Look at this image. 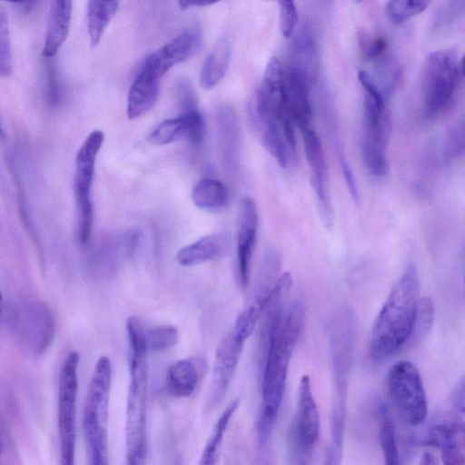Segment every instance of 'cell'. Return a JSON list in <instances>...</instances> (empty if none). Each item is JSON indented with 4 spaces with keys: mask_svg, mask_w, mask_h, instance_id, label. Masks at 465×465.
<instances>
[{
    "mask_svg": "<svg viewBox=\"0 0 465 465\" xmlns=\"http://www.w3.org/2000/svg\"><path fill=\"white\" fill-rule=\"evenodd\" d=\"M304 310L300 302L284 307L274 322L264 348L262 393L257 435L261 443L269 439L282 403L291 356L302 332Z\"/></svg>",
    "mask_w": 465,
    "mask_h": 465,
    "instance_id": "obj_1",
    "label": "cell"
},
{
    "mask_svg": "<svg viewBox=\"0 0 465 465\" xmlns=\"http://www.w3.org/2000/svg\"><path fill=\"white\" fill-rule=\"evenodd\" d=\"M419 291L417 270L409 264L392 286L373 322L369 351L374 361H387L404 349L411 331Z\"/></svg>",
    "mask_w": 465,
    "mask_h": 465,
    "instance_id": "obj_2",
    "label": "cell"
},
{
    "mask_svg": "<svg viewBox=\"0 0 465 465\" xmlns=\"http://www.w3.org/2000/svg\"><path fill=\"white\" fill-rule=\"evenodd\" d=\"M147 352L143 342L129 345L130 382L124 424V465H147Z\"/></svg>",
    "mask_w": 465,
    "mask_h": 465,
    "instance_id": "obj_3",
    "label": "cell"
},
{
    "mask_svg": "<svg viewBox=\"0 0 465 465\" xmlns=\"http://www.w3.org/2000/svg\"><path fill=\"white\" fill-rule=\"evenodd\" d=\"M112 365L101 356L94 368L88 385L83 415L88 465H109L108 417Z\"/></svg>",
    "mask_w": 465,
    "mask_h": 465,
    "instance_id": "obj_4",
    "label": "cell"
},
{
    "mask_svg": "<svg viewBox=\"0 0 465 465\" xmlns=\"http://www.w3.org/2000/svg\"><path fill=\"white\" fill-rule=\"evenodd\" d=\"M462 75V59L455 51L437 50L428 56L422 81L427 116H436L448 107Z\"/></svg>",
    "mask_w": 465,
    "mask_h": 465,
    "instance_id": "obj_5",
    "label": "cell"
},
{
    "mask_svg": "<svg viewBox=\"0 0 465 465\" xmlns=\"http://www.w3.org/2000/svg\"><path fill=\"white\" fill-rule=\"evenodd\" d=\"M387 391L402 421L410 426L421 424L428 413V401L420 373L414 363L400 361L388 371Z\"/></svg>",
    "mask_w": 465,
    "mask_h": 465,
    "instance_id": "obj_6",
    "label": "cell"
},
{
    "mask_svg": "<svg viewBox=\"0 0 465 465\" xmlns=\"http://www.w3.org/2000/svg\"><path fill=\"white\" fill-rule=\"evenodd\" d=\"M103 132L94 130L88 134L75 157L74 194L76 205V237L82 245L88 243L94 224V206L91 198L96 157L103 145Z\"/></svg>",
    "mask_w": 465,
    "mask_h": 465,
    "instance_id": "obj_7",
    "label": "cell"
},
{
    "mask_svg": "<svg viewBox=\"0 0 465 465\" xmlns=\"http://www.w3.org/2000/svg\"><path fill=\"white\" fill-rule=\"evenodd\" d=\"M79 361V353L71 351L64 360L59 372L57 423L61 465H74L75 460Z\"/></svg>",
    "mask_w": 465,
    "mask_h": 465,
    "instance_id": "obj_8",
    "label": "cell"
},
{
    "mask_svg": "<svg viewBox=\"0 0 465 465\" xmlns=\"http://www.w3.org/2000/svg\"><path fill=\"white\" fill-rule=\"evenodd\" d=\"M9 322L16 340L35 355L44 353L54 341L55 318L51 308L43 302L16 303L11 308Z\"/></svg>",
    "mask_w": 465,
    "mask_h": 465,
    "instance_id": "obj_9",
    "label": "cell"
},
{
    "mask_svg": "<svg viewBox=\"0 0 465 465\" xmlns=\"http://www.w3.org/2000/svg\"><path fill=\"white\" fill-rule=\"evenodd\" d=\"M329 341L337 390L346 391L355 346V321L351 312L343 310L329 324Z\"/></svg>",
    "mask_w": 465,
    "mask_h": 465,
    "instance_id": "obj_10",
    "label": "cell"
},
{
    "mask_svg": "<svg viewBox=\"0 0 465 465\" xmlns=\"http://www.w3.org/2000/svg\"><path fill=\"white\" fill-rule=\"evenodd\" d=\"M247 339L233 328L219 345L213 362L207 408L213 409L224 398L236 371Z\"/></svg>",
    "mask_w": 465,
    "mask_h": 465,
    "instance_id": "obj_11",
    "label": "cell"
},
{
    "mask_svg": "<svg viewBox=\"0 0 465 465\" xmlns=\"http://www.w3.org/2000/svg\"><path fill=\"white\" fill-rule=\"evenodd\" d=\"M428 445L438 447L443 465L464 464V423L455 413H441L429 424L424 436Z\"/></svg>",
    "mask_w": 465,
    "mask_h": 465,
    "instance_id": "obj_12",
    "label": "cell"
},
{
    "mask_svg": "<svg viewBox=\"0 0 465 465\" xmlns=\"http://www.w3.org/2000/svg\"><path fill=\"white\" fill-rule=\"evenodd\" d=\"M202 45L201 29L198 26L188 27L171 42L148 55L143 68L160 79L173 65L195 55Z\"/></svg>",
    "mask_w": 465,
    "mask_h": 465,
    "instance_id": "obj_13",
    "label": "cell"
},
{
    "mask_svg": "<svg viewBox=\"0 0 465 465\" xmlns=\"http://www.w3.org/2000/svg\"><path fill=\"white\" fill-rule=\"evenodd\" d=\"M320 412L312 390L311 379L302 376L297 396V418L292 430V443L305 452H310L320 434Z\"/></svg>",
    "mask_w": 465,
    "mask_h": 465,
    "instance_id": "obj_14",
    "label": "cell"
},
{
    "mask_svg": "<svg viewBox=\"0 0 465 465\" xmlns=\"http://www.w3.org/2000/svg\"><path fill=\"white\" fill-rule=\"evenodd\" d=\"M258 212L252 199L245 197L239 206L236 225L238 277L242 288L249 284L252 258L256 244Z\"/></svg>",
    "mask_w": 465,
    "mask_h": 465,
    "instance_id": "obj_15",
    "label": "cell"
},
{
    "mask_svg": "<svg viewBox=\"0 0 465 465\" xmlns=\"http://www.w3.org/2000/svg\"><path fill=\"white\" fill-rule=\"evenodd\" d=\"M302 134L305 155L311 171L312 185L322 219L327 228H331L333 213L326 189L327 165L322 144L314 130L309 128Z\"/></svg>",
    "mask_w": 465,
    "mask_h": 465,
    "instance_id": "obj_16",
    "label": "cell"
},
{
    "mask_svg": "<svg viewBox=\"0 0 465 465\" xmlns=\"http://www.w3.org/2000/svg\"><path fill=\"white\" fill-rule=\"evenodd\" d=\"M284 97L285 78L282 65L277 57L272 56L267 63L258 89L254 114L278 120Z\"/></svg>",
    "mask_w": 465,
    "mask_h": 465,
    "instance_id": "obj_17",
    "label": "cell"
},
{
    "mask_svg": "<svg viewBox=\"0 0 465 465\" xmlns=\"http://www.w3.org/2000/svg\"><path fill=\"white\" fill-rule=\"evenodd\" d=\"M321 58L317 43L311 30L303 26L293 38L289 71L312 88L318 80Z\"/></svg>",
    "mask_w": 465,
    "mask_h": 465,
    "instance_id": "obj_18",
    "label": "cell"
},
{
    "mask_svg": "<svg viewBox=\"0 0 465 465\" xmlns=\"http://www.w3.org/2000/svg\"><path fill=\"white\" fill-rule=\"evenodd\" d=\"M230 242L223 233H213L181 248L175 256L182 266H193L215 261L223 257L229 251Z\"/></svg>",
    "mask_w": 465,
    "mask_h": 465,
    "instance_id": "obj_19",
    "label": "cell"
},
{
    "mask_svg": "<svg viewBox=\"0 0 465 465\" xmlns=\"http://www.w3.org/2000/svg\"><path fill=\"white\" fill-rule=\"evenodd\" d=\"M160 93L159 79L142 67L132 83L127 97V116L138 118L156 104Z\"/></svg>",
    "mask_w": 465,
    "mask_h": 465,
    "instance_id": "obj_20",
    "label": "cell"
},
{
    "mask_svg": "<svg viewBox=\"0 0 465 465\" xmlns=\"http://www.w3.org/2000/svg\"><path fill=\"white\" fill-rule=\"evenodd\" d=\"M72 18V2L53 1L48 15L47 31L43 48V55L54 56L67 38Z\"/></svg>",
    "mask_w": 465,
    "mask_h": 465,
    "instance_id": "obj_21",
    "label": "cell"
},
{
    "mask_svg": "<svg viewBox=\"0 0 465 465\" xmlns=\"http://www.w3.org/2000/svg\"><path fill=\"white\" fill-rule=\"evenodd\" d=\"M200 381V371L192 359H182L172 363L167 369L164 390L172 398L190 397L196 390Z\"/></svg>",
    "mask_w": 465,
    "mask_h": 465,
    "instance_id": "obj_22",
    "label": "cell"
},
{
    "mask_svg": "<svg viewBox=\"0 0 465 465\" xmlns=\"http://www.w3.org/2000/svg\"><path fill=\"white\" fill-rule=\"evenodd\" d=\"M310 87L299 76L288 72L285 79V100L292 118L303 132L310 128L312 106L309 100Z\"/></svg>",
    "mask_w": 465,
    "mask_h": 465,
    "instance_id": "obj_23",
    "label": "cell"
},
{
    "mask_svg": "<svg viewBox=\"0 0 465 465\" xmlns=\"http://www.w3.org/2000/svg\"><path fill=\"white\" fill-rule=\"evenodd\" d=\"M239 404V399H234L224 408L218 417L203 449L198 465L218 464L221 448L228 425L237 411Z\"/></svg>",
    "mask_w": 465,
    "mask_h": 465,
    "instance_id": "obj_24",
    "label": "cell"
},
{
    "mask_svg": "<svg viewBox=\"0 0 465 465\" xmlns=\"http://www.w3.org/2000/svg\"><path fill=\"white\" fill-rule=\"evenodd\" d=\"M192 201L200 209L209 212L223 211L229 203V191L221 181L201 179L192 190Z\"/></svg>",
    "mask_w": 465,
    "mask_h": 465,
    "instance_id": "obj_25",
    "label": "cell"
},
{
    "mask_svg": "<svg viewBox=\"0 0 465 465\" xmlns=\"http://www.w3.org/2000/svg\"><path fill=\"white\" fill-rule=\"evenodd\" d=\"M231 45L228 40L221 39L203 62L200 73V84L203 89H212L223 79L229 66Z\"/></svg>",
    "mask_w": 465,
    "mask_h": 465,
    "instance_id": "obj_26",
    "label": "cell"
},
{
    "mask_svg": "<svg viewBox=\"0 0 465 465\" xmlns=\"http://www.w3.org/2000/svg\"><path fill=\"white\" fill-rule=\"evenodd\" d=\"M253 114L262 145L278 163L285 168L288 161L287 148L280 132L279 121L275 118Z\"/></svg>",
    "mask_w": 465,
    "mask_h": 465,
    "instance_id": "obj_27",
    "label": "cell"
},
{
    "mask_svg": "<svg viewBox=\"0 0 465 465\" xmlns=\"http://www.w3.org/2000/svg\"><path fill=\"white\" fill-rule=\"evenodd\" d=\"M118 8L116 1H89L87 5V30L91 45L101 41L105 28Z\"/></svg>",
    "mask_w": 465,
    "mask_h": 465,
    "instance_id": "obj_28",
    "label": "cell"
},
{
    "mask_svg": "<svg viewBox=\"0 0 465 465\" xmlns=\"http://www.w3.org/2000/svg\"><path fill=\"white\" fill-rule=\"evenodd\" d=\"M190 122V116L186 113L175 118L166 119L149 134L148 142L154 145H165L182 139L188 141L191 134Z\"/></svg>",
    "mask_w": 465,
    "mask_h": 465,
    "instance_id": "obj_29",
    "label": "cell"
},
{
    "mask_svg": "<svg viewBox=\"0 0 465 465\" xmlns=\"http://www.w3.org/2000/svg\"><path fill=\"white\" fill-rule=\"evenodd\" d=\"M434 320V306L430 298H420L410 337L404 349L417 345L430 331Z\"/></svg>",
    "mask_w": 465,
    "mask_h": 465,
    "instance_id": "obj_30",
    "label": "cell"
},
{
    "mask_svg": "<svg viewBox=\"0 0 465 465\" xmlns=\"http://www.w3.org/2000/svg\"><path fill=\"white\" fill-rule=\"evenodd\" d=\"M379 435L384 465H400L395 430L386 411L381 412Z\"/></svg>",
    "mask_w": 465,
    "mask_h": 465,
    "instance_id": "obj_31",
    "label": "cell"
},
{
    "mask_svg": "<svg viewBox=\"0 0 465 465\" xmlns=\"http://www.w3.org/2000/svg\"><path fill=\"white\" fill-rule=\"evenodd\" d=\"M148 351H162L173 347L179 340L177 329L170 324H161L144 332Z\"/></svg>",
    "mask_w": 465,
    "mask_h": 465,
    "instance_id": "obj_32",
    "label": "cell"
},
{
    "mask_svg": "<svg viewBox=\"0 0 465 465\" xmlns=\"http://www.w3.org/2000/svg\"><path fill=\"white\" fill-rule=\"evenodd\" d=\"M426 7L427 2L420 0L389 1L385 6V13L392 24L399 25L423 12Z\"/></svg>",
    "mask_w": 465,
    "mask_h": 465,
    "instance_id": "obj_33",
    "label": "cell"
},
{
    "mask_svg": "<svg viewBox=\"0 0 465 465\" xmlns=\"http://www.w3.org/2000/svg\"><path fill=\"white\" fill-rule=\"evenodd\" d=\"M13 71V55L11 47L8 17L0 5V76H7Z\"/></svg>",
    "mask_w": 465,
    "mask_h": 465,
    "instance_id": "obj_34",
    "label": "cell"
},
{
    "mask_svg": "<svg viewBox=\"0 0 465 465\" xmlns=\"http://www.w3.org/2000/svg\"><path fill=\"white\" fill-rule=\"evenodd\" d=\"M358 42L362 56L369 60H378L387 51L388 44L384 37L381 35H371L365 31H361L358 35Z\"/></svg>",
    "mask_w": 465,
    "mask_h": 465,
    "instance_id": "obj_35",
    "label": "cell"
},
{
    "mask_svg": "<svg viewBox=\"0 0 465 465\" xmlns=\"http://www.w3.org/2000/svg\"><path fill=\"white\" fill-rule=\"evenodd\" d=\"M278 5L281 33L283 37L290 38L294 33L298 21L296 5L292 0L279 1Z\"/></svg>",
    "mask_w": 465,
    "mask_h": 465,
    "instance_id": "obj_36",
    "label": "cell"
},
{
    "mask_svg": "<svg viewBox=\"0 0 465 465\" xmlns=\"http://www.w3.org/2000/svg\"><path fill=\"white\" fill-rule=\"evenodd\" d=\"M177 94L178 99L183 112L197 109L196 94L193 86L186 78L180 79L177 83Z\"/></svg>",
    "mask_w": 465,
    "mask_h": 465,
    "instance_id": "obj_37",
    "label": "cell"
},
{
    "mask_svg": "<svg viewBox=\"0 0 465 465\" xmlns=\"http://www.w3.org/2000/svg\"><path fill=\"white\" fill-rule=\"evenodd\" d=\"M341 166L342 169V174H343L344 181H345L346 186L348 188V191H349L352 200L355 203H359L360 196H359L358 186H357L352 170H351L346 158H344V157L341 158Z\"/></svg>",
    "mask_w": 465,
    "mask_h": 465,
    "instance_id": "obj_38",
    "label": "cell"
},
{
    "mask_svg": "<svg viewBox=\"0 0 465 465\" xmlns=\"http://www.w3.org/2000/svg\"><path fill=\"white\" fill-rule=\"evenodd\" d=\"M56 80L54 67L49 66L47 69V96L52 104H55L59 100V87Z\"/></svg>",
    "mask_w": 465,
    "mask_h": 465,
    "instance_id": "obj_39",
    "label": "cell"
},
{
    "mask_svg": "<svg viewBox=\"0 0 465 465\" xmlns=\"http://www.w3.org/2000/svg\"><path fill=\"white\" fill-rule=\"evenodd\" d=\"M341 443L332 441L326 450L322 465H341Z\"/></svg>",
    "mask_w": 465,
    "mask_h": 465,
    "instance_id": "obj_40",
    "label": "cell"
},
{
    "mask_svg": "<svg viewBox=\"0 0 465 465\" xmlns=\"http://www.w3.org/2000/svg\"><path fill=\"white\" fill-rule=\"evenodd\" d=\"M452 401L462 412L464 410V380L461 379L456 385L453 394Z\"/></svg>",
    "mask_w": 465,
    "mask_h": 465,
    "instance_id": "obj_41",
    "label": "cell"
},
{
    "mask_svg": "<svg viewBox=\"0 0 465 465\" xmlns=\"http://www.w3.org/2000/svg\"><path fill=\"white\" fill-rule=\"evenodd\" d=\"M214 3L215 2L204 1V0H182V1L177 2V4L179 5V6L182 10H185V9H188L193 6L203 7V6L213 5Z\"/></svg>",
    "mask_w": 465,
    "mask_h": 465,
    "instance_id": "obj_42",
    "label": "cell"
},
{
    "mask_svg": "<svg viewBox=\"0 0 465 465\" xmlns=\"http://www.w3.org/2000/svg\"><path fill=\"white\" fill-rule=\"evenodd\" d=\"M418 465H440L439 460L431 452H424Z\"/></svg>",
    "mask_w": 465,
    "mask_h": 465,
    "instance_id": "obj_43",
    "label": "cell"
},
{
    "mask_svg": "<svg viewBox=\"0 0 465 465\" xmlns=\"http://www.w3.org/2000/svg\"><path fill=\"white\" fill-rule=\"evenodd\" d=\"M3 314H4V301H3L2 293L0 292V331H1V326H2Z\"/></svg>",
    "mask_w": 465,
    "mask_h": 465,
    "instance_id": "obj_44",
    "label": "cell"
},
{
    "mask_svg": "<svg viewBox=\"0 0 465 465\" xmlns=\"http://www.w3.org/2000/svg\"><path fill=\"white\" fill-rule=\"evenodd\" d=\"M3 446H4V436H3V430H2V427L0 424V454L3 450Z\"/></svg>",
    "mask_w": 465,
    "mask_h": 465,
    "instance_id": "obj_45",
    "label": "cell"
},
{
    "mask_svg": "<svg viewBox=\"0 0 465 465\" xmlns=\"http://www.w3.org/2000/svg\"><path fill=\"white\" fill-rule=\"evenodd\" d=\"M0 137L3 138V139L5 137V130L3 128L1 121H0Z\"/></svg>",
    "mask_w": 465,
    "mask_h": 465,
    "instance_id": "obj_46",
    "label": "cell"
}]
</instances>
